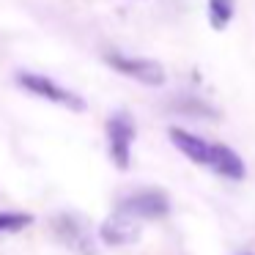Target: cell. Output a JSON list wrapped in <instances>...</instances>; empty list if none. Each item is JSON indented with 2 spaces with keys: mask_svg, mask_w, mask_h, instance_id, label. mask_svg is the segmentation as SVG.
<instances>
[{
  "mask_svg": "<svg viewBox=\"0 0 255 255\" xmlns=\"http://www.w3.org/2000/svg\"><path fill=\"white\" fill-rule=\"evenodd\" d=\"M14 83L17 88H22L25 94L36 96V99H44L50 105H58L69 113H85L88 110V102L77 94V91L61 85L58 80L47 77V74H39V72H17L14 74Z\"/></svg>",
  "mask_w": 255,
  "mask_h": 255,
  "instance_id": "1",
  "label": "cell"
},
{
  "mask_svg": "<svg viewBox=\"0 0 255 255\" xmlns=\"http://www.w3.org/2000/svg\"><path fill=\"white\" fill-rule=\"evenodd\" d=\"M52 236L58 244H63L66 250L77 255H96L99 253V242L91 233V225L74 211H58L52 217Z\"/></svg>",
  "mask_w": 255,
  "mask_h": 255,
  "instance_id": "2",
  "label": "cell"
},
{
  "mask_svg": "<svg viewBox=\"0 0 255 255\" xmlns=\"http://www.w3.org/2000/svg\"><path fill=\"white\" fill-rule=\"evenodd\" d=\"M105 134H107L110 162L118 170H129L132 167V145H134V137H137L134 118L127 110H116L105 124Z\"/></svg>",
  "mask_w": 255,
  "mask_h": 255,
  "instance_id": "3",
  "label": "cell"
},
{
  "mask_svg": "<svg viewBox=\"0 0 255 255\" xmlns=\"http://www.w3.org/2000/svg\"><path fill=\"white\" fill-rule=\"evenodd\" d=\"M105 63L113 69V72L124 74V77L134 80L140 85H148V88H159V85L167 83V72L159 61L154 58H140V55H127V52H107Z\"/></svg>",
  "mask_w": 255,
  "mask_h": 255,
  "instance_id": "4",
  "label": "cell"
},
{
  "mask_svg": "<svg viewBox=\"0 0 255 255\" xmlns=\"http://www.w3.org/2000/svg\"><path fill=\"white\" fill-rule=\"evenodd\" d=\"M116 211L132 217V220L143 222V220H162V217L170 214V198H167L162 189H134V192L124 195L118 200Z\"/></svg>",
  "mask_w": 255,
  "mask_h": 255,
  "instance_id": "5",
  "label": "cell"
},
{
  "mask_svg": "<svg viewBox=\"0 0 255 255\" xmlns=\"http://www.w3.org/2000/svg\"><path fill=\"white\" fill-rule=\"evenodd\" d=\"M140 231H143V225L137 220L121 214V211H113L99 225V242L107 247H127V244H134L140 239Z\"/></svg>",
  "mask_w": 255,
  "mask_h": 255,
  "instance_id": "6",
  "label": "cell"
},
{
  "mask_svg": "<svg viewBox=\"0 0 255 255\" xmlns=\"http://www.w3.org/2000/svg\"><path fill=\"white\" fill-rule=\"evenodd\" d=\"M167 137H170V143L176 145V148L181 151V154L187 156L189 162L209 167V162H211V143H206L203 137L187 132V129H178V127H170V129H167Z\"/></svg>",
  "mask_w": 255,
  "mask_h": 255,
  "instance_id": "7",
  "label": "cell"
},
{
  "mask_svg": "<svg viewBox=\"0 0 255 255\" xmlns=\"http://www.w3.org/2000/svg\"><path fill=\"white\" fill-rule=\"evenodd\" d=\"M209 170H214L217 176H222V178H231V181H242V178L247 176L244 159L231 148V145H222V143H211Z\"/></svg>",
  "mask_w": 255,
  "mask_h": 255,
  "instance_id": "8",
  "label": "cell"
},
{
  "mask_svg": "<svg viewBox=\"0 0 255 255\" xmlns=\"http://www.w3.org/2000/svg\"><path fill=\"white\" fill-rule=\"evenodd\" d=\"M206 14H209V25L214 30H225L233 22L236 14V0H209L206 3Z\"/></svg>",
  "mask_w": 255,
  "mask_h": 255,
  "instance_id": "9",
  "label": "cell"
},
{
  "mask_svg": "<svg viewBox=\"0 0 255 255\" xmlns=\"http://www.w3.org/2000/svg\"><path fill=\"white\" fill-rule=\"evenodd\" d=\"M36 222V217L30 211H11L0 209V233H19L25 228H30Z\"/></svg>",
  "mask_w": 255,
  "mask_h": 255,
  "instance_id": "10",
  "label": "cell"
},
{
  "mask_svg": "<svg viewBox=\"0 0 255 255\" xmlns=\"http://www.w3.org/2000/svg\"><path fill=\"white\" fill-rule=\"evenodd\" d=\"M173 110L181 113V116H192V118H214V107H209L206 102L195 99V96H181V99H176Z\"/></svg>",
  "mask_w": 255,
  "mask_h": 255,
  "instance_id": "11",
  "label": "cell"
},
{
  "mask_svg": "<svg viewBox=\"0 0 255 255\" xmlns=\"http://www.w3.org/2000/svg\"><path fill=\"white\" fill-rule=\"evenodd\" d=\"M239 255H255V253H239Z\"/></svg>",
  "mask_w": 255,
  "mask_h": 255,
  "instance_id": "12",
  "label": "cell"
}]
</instances>
